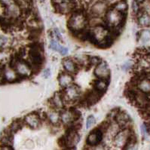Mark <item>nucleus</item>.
I'll return each instance as SVG.
<instances>
[{
  "mask_svg": "<svg viewBox=\"0 0 150 150\" xmlns=\"http://www.w3.org/2000/svg\"><path fill=\"white\" fill-rule=\"evenodd\" d=\"M86 143L91 146H96L99 144L98 139H97V134L96 132L95 129L90 133L86 139Z\"/></svg>",
  "mask_w": 150,
  "mask_h": 150,
  "instance_id": "obj_17",
  "label": "nucleus"
},
{
  "mask_svg": "<svg viewBox=\"0 0 150 150\" xmlns=\"http://www.w3.org/2000/svg\"><path fill=\"white\" fill-rule=\"evenodd\" d=\"M139 38L143 42H146L150 39V32L149 30H143L139 33Z\"/></svg>",
  "mask_w": 150,
  "mask_h": 150,
  "instance_id": "obj_19",
  "label": "nucleus"
},
{
  "mask_svg": "<svg viewBox=\"0 0 150 150\" xmlns=\"http://www.w3.org/2000/svg\"><path fill=\"white\" fill-rule=\"evenodd\" d=\"M58 52L61 55H66L68 53V48H66V47H63V46H60V49L58 50Z\"/></svg>",
  "mask_w": 150,
  "mask_h": 150,
  "instance_id": "obj_25",
  "label": "nucleus"
},
{
  "mask_svg": "<svg viewBox=\"0 0 150 150\" xmlns=\"http://www.w3.org/2000/svg\"><path fill=\"white\" fill-rule=\"evenodd\" d=\"M94 73V76L97 79L109 80L110 76V70L109 69V67H108L106 62L101 60L99 64L96 65Z\"/></svg>",
  "mask_w": 150,
  "mask_h": 150,
  "instance_id": "obj_8",
  "label": "nucleus"
},
{
  "mask_svg": "<svg viewBox=\"0 0 150 150\" xmlns=\"http://www.w3.org/2000/svg\"><path fill=\"white\" fill-rule=\"evenodd\" d=\"M105 2H106L107 4H109V5H114V4H115L116 2H118V1H120V0H104Z\"/></svg>",
  "mask_w": 150,
  "mask_h": 150,
  "instance_id": "obj_28",
  "label": "nucleus"
},
{
  "mask_svg": "<svg viewBox=\"0 0 150 150\" xmlns=\"http://www.w3.org/2000/svg\"><path fill=\"white\" fill-rule=\"evenodd\" d=\"M62 64L66 72H69L70 74L76 72V70L78 69V66L76 64V62L70 58H65L63 60Z\"/></svg>",
  "mask_w": 150,
  "mask_h": 150,
  "instance_id": "obj_14",
  "label": "nucleus"
},
{
  "mask_svg": "<svg viewBox=\"0 0 150 150\" xmlns=\"http://www.w3.org/2000/svg\"><path fill=\"white\" fill-rule=\"evenodd\" d=\"M137 88L139 91L144 94H150V79L149 78H145L139 80L137 84Z\"/></svg>",
  "mask_w": 150,
  "mask_h": 150,
  "instance_id": "obj_15",
  "label": "nucleus"
},
{
  "mask_svg": "<svg viewBox=\"0 0 150 150\" xmlns=\"http://www.w3.org/2000/svg\"><path fill=\"white\" fill-rule=\"evenodd\" d=\"M58 81L62 88H67L73 82V77L69 72H62L58 76Z\"/></svg>",
  "mask_w": 150,
  "mask_h": 150,
  "instance_id": "obj_12",
  "label": "nucleus"
},
{
  "mask_svg": "<svg viewBox=\"0 0 150 150\" xmlns=\"http://www.w3.org/2000/svg\"><path fill=\"white\" fill-rule=\"evenodd\" d=\"M112 8L120 12H126L127 9V4L125 0H120L115 4H114Z\"/></svg>",
  "mask_w": 150,
  "mask_h": 150,
  "instance_id": "obj_18",
  "label": "nucleus"
},
{
  "mask_svg": "<svg viewBox=\"0 0 150 150\" xmlns=\"http://www.w3.org/2000/svg\"><path fill=\"white\" fill-rule=\"evenodd\" d=\"M126 18V12H120L115 8H109L105 15V23L108 27L120 28Z\"/></svg>",
  "mask_w": 150,
  "mask_h": 150,
  "instance_id": "obj_2",
  "label": "nucleus"
},
{
  "mask_svg": "<svg viewBox=\"0 0 150 150\" xmlns=\"http://www.w3.org/2000/svg\"><path fill=\"white\" fill-rule=\"evenodd\" d=\"M101 61V59L99 57H90L88 60V63L91 66H96Z\"/></svg>",
  "mask_w": 150,
  "mask_h": 150,
  "instance_id": "obj_23",
  "label": "nucleus"
},
{
  "mask_svg": "<svg viewBox=\"0 0 150 150\" xmlns=\"http://www.w3.org/2000/svg\"><path fill=\"white\" fill-rule=\"evenodd\" d=\"M49 48H51V49L54 50V51H58V50L60 49V45H59L58 43L54 39H51V42H50Z\"/></svg>",
  "mask_w": 150,
  "mask_h": 150,
  "instance_id": "obj_22",
  "label": "nucleus"
},
{
  "mask_svg": "<svg viewBox=\"0 0 150 150\" xmlns=\"http://www.w3.org/2000/svg\"><path fill=\"white\" fill-rule=\"evenodd\" d=\"M51 106L55 108V109H57V110L63 109L64 104H65V100H64L63 94L60 93V92L55 93L54 95L51 99Z\"/></svg>",
  "mask_w": 150,
  "mask_h": 150,
  "instance_id": "obj_10",
  "label": "nucleus"
},
{
  "mask_svg": "<svg viewBox=\"0 0 150 150\" xmlns=\"http://www.w3.org/2000/svg\"><path fill=\"white\" fill-rule=\"evenodd\" d=\"M54 34L55 37H56V39H57V40L60 41V42L63 41V38H62L61 34H60V31H59L57 29H54Z\"/></svg>",
  "mask_w": 150,
  "mask_h": 150,
  "instance_id": "obj_24",
  "label": "nucleus"
},
{
  "mask_svg": "<svg viewBox=\"0 0 150 150\" xmlns=\"http://www.w3.org/2000/svg\"><path fill=\"white\" fill-rule=\"evenodd\" d=\"M41 2H45V0H40Z\"/></svg>",
  "mask_w": 150,
  "mask_h": 150,
  "instance_id": "obj_31",
  "label": "nucleus"
},
{
  "mask_svg": "<svg viewBox=\"0 0 150 150\" xmlns=\"http://www.w3.org/2000/svg\"><path fill=\"white\" fill-rule=\"evenodd\" d=\"M137 17V23L140 27H149L150 14L147 11H144L143 8Z\"/></svg>",
  "mask_w": 150,
  "mask_h": 150,
  "instance_id": "obj_11",
  "label": "nucleus"
},
{
  "mask_svg": "<svg viewBox=\"0 0 150 150\" xmlns=\"http://www.w3.org/2000/svg\"><path fill=\"white\" fill-rule=\"evenodd\" d=\"M71 1H74V0H52L54 4H59L62 3V2H71Z\"/></svg>",
  "mask_w": 150,
  "mask_h": 150,
  "instance_id": "obj_27",
  "label": "nucleus"
},
{
  "mask_svg": "<svg viewBox=\"0 0 150 150\" xmlns=\"http://www.w3.org/2000/svg\"><path fill=\"white\" fill-rule=\"evenodd\" d=\"M108 85H109V80L98 79L94 81V84H93L94 90H95L100 94H103L107 89Z\"/></svg>",
  "mask_w": 150,
  "mask_h": 150,
  "instance_id": "obj_13",
  "label": "nucleus"
},
{
  "mask_svg": "<svg viewBox=\"0 0 150 150\" xmlns=\"http://www.w3.org/2000/svg\"><path fill=\"white\" fill-rule=\"evenodd\" d=\"M136 1L138 2V3L141 4V3H143L146 0H136Z\"/></svg>",
  "mask_w": 150,
  "mask_h": 150,
  "instance_id": "obj_30",
  "label": "nucleus"
},
{
  "mask_svg": "<svg viewBox=\"0 0 150 150\" xmlns=\"http://www.w3.org/2000/svg\"><path fill=\"white\" fill-rule=\"evenodd\" d=\"M23 121L27 126H29L30 128L32 129L39 128L41 126V124H42V119L35 112L28 114L27 116L25 117Z\"/></svg>",
  "mask_w": 150,
  "mask_h": 150,
  "instance_id": "obj_9",
  "label": "nucleus"
},
{
  "mask_svg": "<svg viewBox=\"0 0 150 150\" xmlns=\"http://www.w3.org/2000/svg\"><path fill=\"white\" fill-rule=\"evenodd\" d=\"M95 124V118L93 115H89L86 120V128L89 129Z\"/></svg>",
  "mask_w": 150,
  "mask_h": 150,
  "instance_id": "obj_21",
  "label": "nucleus"
},
{
  "mask_svg": "<svg viewBox=\"0 0 150 150\" xmlns=\"http://www.w3.org/2000/svg\"><path fill=\"white\" fill-rule=\"evenodd\" d=\"M51 75V71L48 69H45L43 71V77L44 78H48Z\"/></svg>",
  "mask_w": 150,
  "mask_h": 150,
  "instance_id": "obj_26",
  "label": "nucleus"
},
{
  "mask_svg": "<svg viewBox=\"0 0 150 150\" xmlns=\"http://www.w3.org/2000/svg\"><path fill=\"white\" fill-rule=\"evenodd\" d=\"M64 96V100L66 102H75L79 99L81 91L77 85H71L65 88L64 91L62 92Z\"/></svg>",
  "mask_w": 150,
  "mask_h": 150,
  "instance_id": "obj_6",
  "label": "nucleus"
},
{
  "mask_svg": "<svg viewBox=\"0 0 150 150\" xmlns=\"http://www.w3.org/2000/svg\"><path fill=\"white\" fill-rule=\"evenodd\" d=\"M109 10L108 4L105 2L104 0L103 1H98L93 4L91 8V14L92 16L94 17H103L105 16Z\"/></svg>",
  "mask_w": 150,
  "mask_h": 150,
  "instance_id": "obj_7",
  "label": "nucleus"
},
{
  "mask_svg": "<svg viewBox=\"0 0 150 150\" xmlns=\"http://www.w3.org/2000/svg\"><path fill=\"white\" fill-rule=\"evenodd\" d=\"M11 0H0V2H2V4H3V5H6V6H8V3L10 2H11Z\"/></svg>",
  "mask_w": 150,
  "mask_h": 150,
  "instance_id": "obj_29",
  "label": "nucleus"
},
{
  "mask_svg": "<svg viewBox=\"0 0 150 150\" xmlns=\"http://www.w3.org/2000/svg\"><path fill=\"white\" fill-rule=\"evenodd\" d=\"M131 9H132L133 14L137 16V15L139 13V11H141L142 8L140 7L139 3H138L136 0H134L132 2V5H131Z\"/></svg>",
  "mask_w": 150,
  "mask_h": 150,
  "instance_id": "obj_20",
  "label": "nucleus"
},
{
  "mask_svg": "<svg viewBox=\"0 0 150 150\" xmlns=\"http://www.w3.org/2000/svg\"><path fill=\"white\" fill-rule=\"evenodd\" d=\"M131 132L130 127L129 128L122 129L112 139V143L115 147L119 149H124L128 141L129 137L131 136Z\"/></svg>",
  "mask_w": 150,
  "mask_h": 150,
  "instance_id": "obj_3",
  "label": "nucleus"
},
{
  "mask_svg": "<svg viewBox=\"0 0 150 150\" xmlns=\"http://www.w3.org/2000/svg\"><path fill=\"white\" fill-rule=\"evenodd\" d=\"M87 24H88V20L85 14V10L82 8L72 11V15L67 22V27L74 34L85 30Z\"/></svg>",
  "mask_w": 150,
  "mask_h": 150,
  "instance_id": "obj_1",
  "label": "nucleus"
},
{
  "mask_svg": "<svg viewBox=\"0 0 150 150\" xmlns=\"http://www.w3.org/2000/svg\"><path fill=\"white\" fill-rule=\"evenodd\" d=\"M47 119L51 125H57L58 124H60V122H61V121H60V112H59L57 110L50 111L49 112L47 113Z\"/></svg>",
  "mask_w": 150,
  "mask_h": 150,
  "instance_id": "obj_16",
  "label": "nucleus"
},
{
  "mask_svg": "<svg viewBox=\"0 0 150 150\" xmlns=\"http://www.w3.org/2000/svg\"><path fill=\"white\" fill-rule=\"evenodd\" d=\"M149 2H150V0H149Z\"/></svg>",
  "mask_w": 150,
  "mask_h": 150,
  "instance_id": "obj_32",
  "label": "nucleus"
},
{
  "mask_svg": "<svg viewBox=\"0 0 150 150\" xmlns=\"http://www.w3.org/2000/svg\"><path fill=\"white\" fill-rule=\"evenodd\" d=\"M81 117V112L76 110H67L60 112V121L65 125H69L77 122Z\"/></svg>",
  "mask_w": 150,
  "mask_h": 150,
  "instance_id": "obj_4",
  "label": "nucleus"
},
{
  "mask_svg": "<svg viewBox=\"0 0 150 150\" xmlns=\"http://www.w3.org/2000/svg\"><path fill=\"white\" fill-rule=\"evenodd\" d=\"M14 69L18 72V76L21 78H27L30 77L33 74V69L31 64L29 61L24 60H20L14 66Z\"/></svg>",
  "mask_w": 150,
  "mask_h": 150,
  "instance_id": "obj_5",
  "label": "nucleus"
}]
</instances>
